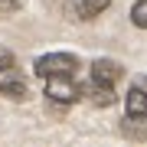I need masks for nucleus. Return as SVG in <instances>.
<instances>
[{"label": "nucleus", "mask_w": 147, "mask_h": 147, "mask_svg": "<svg viewBox=\"0 0 147 147\" xmlns=\"http://www.w3.org/2000/svg\"><path fill=\"white\" fill-rule=\"evenodd\" d=\"M36 75H42V79H49V75H75V69H79V59H75L72 53H49L36 59Z\"/></svg>", "instance_id": "nucleus-1"}, {"label": "nucleus", "mask_w": 147, "mask_h": 147, "mask_svg": "<svg viewBox=\"0 0 147 147\" xmlns=\"http://www.w3.org/2000/svg\"><path fill=\"white\" fill-rule=\"evenodd\" d=\"M131 23H134V26H141V30H147V0H137V3H134Z\"/></svg>", "instance_id": "nucleus-9"}, {"label": "nucleus", "mask_w": 147, "mask_h": 147, "mask_svg": "<svg viewBox=\"0 0 147 147\" xmlns=\"http://www.w3.org/2000/svg\"><path fill=\"white\" fill-rule=\"evenodd\" d=\"M108 7H111V0H75L72 13H75V20H95V16L105 13Z\"/></svg>", "instance_id": "nucleus-4"}, {"label": "nucleus", "mask_w": 147, "mask_h": 147, "mask_svg": "<svg viewBox=\"0 0 147 147\" xmlns=\"http://www.w3.org/2000/svg\"><path fill=\"white\" fill-rule=\"evenodd\" d=\"M16 7V0H0V13H7V10H13Z\"/></svg>", "instance_id": "nucleus-11"}, {"label": "nucleus", "mask_w": 147, "mask_h": 147, "mask_svg": "<svg viewBox=\"0 0 147 147\" xmlns=\"http://www.w3.org/2000/svg\"><path fill=\"white\" fill-rule=\"evenodd\" d=\"M82 88V98L85 101H92V105H98V108H108V105H115V82H101V79H92L79 85Z\"/></svg>", "instance_id": "nucleus-3"}, {"label": "nucleus", "mask_w": 147, "mask_h": 147, "mask_svg": "<svg viewBox=\"0 0 147 147\" xmlns=\"http://www.w3.org/2000/svg\"><path fill=\"white\" fill-rule=\"evenodd\" d=\"M124 108H127V115H147V92L144 88H131L124 95Z\"/></svg>", "instance_id": "nucleus-6"}, {"label": "nucleus", "mask_w": 147, "mask_h": 147, "mask_svg": "<svg viewBox=\"0 0 147 147\" xmlns=\"http://www.w3.org/2000/svg\"><path fill=\"white\" fill-rule=\"evenodd\" d=\"M124 134L131 137V141L147 137V115H127V121H124Z\"/></svg>", "instance_id": "nucleus-7"}, {"label": "nucleus", "mask_w": 147, "mask_h": 147, "mask_svg": "<svg viewBox=\"0 0 147 147\" xmlns=\"http://www.w3.org/2000/svg\"><path fill=\"white\" fill-rule=\"evenodd\" d=\"M46 95H49V101L72 105V101L82 98V88L72 82V75H49L46 79Z\"/></svg>", "instance_id": "nucleus-2"}, {"label": "nucleus", "mask_w": 147, "mask_h": 147, "mask_svg": "<svg viewBox=\"0 0 147 147\" xmlns=\"http://www.w3.org/2000/svg\"><path fill=\"white\" fill-rule=\"evenodd\" d=\"M0 95H10V98L20 101V98L30 95V88H26L23 82H16V79H0Z\"/></svg>", "instance_id": "nucleus-8"}, {"label": "nucleus", "mask_w": 147, "mask_h": 147, "mask_svg": "<svg viewBox=\"0 0 147 147\" xmlns=\"http://www.w3.org/2000/svg\"><path fill=\"white\" fill-rule=\"evenodd\" d=\"M10 69H13V56L7 53V49H0V75H3V72H10Z\"/></svg>", "instance_id": "nucleus-10"}, {"label": "nucleus", "mask_w": 147, "mask_h": 147, "mask_svg": "<svg viewBox=\"0 0 147 147\" xmlns=\"http://www.w3.org/2000/svg\"><path fill=\"white\" fill-rule=\"evenodd\" d=\"M92 75L101 82H118L121 79V65L115 62V59H95L92 62Z\"/></svg>", "instance_id": "nucleus-5"}]
</instances>
